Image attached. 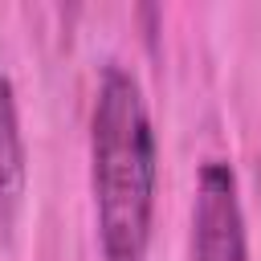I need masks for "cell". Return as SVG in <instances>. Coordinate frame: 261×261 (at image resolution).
<instances>
[{"mask_svg": "<svg viewBox=\"0 0 261 261\" xmlns=\"http://www.w3.org/2000/svg\"><path fill=\"white\" fill-rule=\"evenodd\" d=\"M90 184L102 261H143L155 212V130L139 82L110 65L90 118Z\"/></svg>", "mask_w": 261, "mask_h": 261, "instance_id": "6da1fadb", "label": "cell"}, {"mask_svg": "<svg viewBox=\"0 0 261 261\" xmlns=\"http://www.w3.org/2000/svg\"><path fill=\"white\" fill-rule=\"evenodd\" d=\"M192 261H249L237 179L220 159L200 167L192 208Z\"/></svg>", "mask_w": 261, "mask_h": 261, "instance_id": "7a4b0ae2", "label": "cell"}, {"mask_svg": "<svg viewBox=\"0 0 261 261\" xmlns=\"http://www.w3.org/2000/svg\"><path fill=\"white\" fill-rule=\"evenodd\" d=\"M24 192V143L12 102V82L0 73V224L12 220Z\"/></svg>", "mask_w": 261, "mask_h": 261, "instance_id": "3957f363", "label": "cell"}]
</instances>
